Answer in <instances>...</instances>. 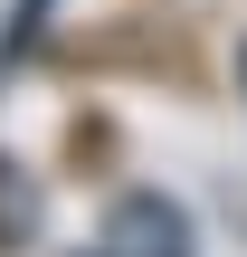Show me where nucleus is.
Returning <instances> with one entry per match:
<instances>
[{
  "label": "nucleus",
  "instance_id": "nucleus-2",
  "mask_svg": "<svg viewBox=\"0 0 247 257\" xmlns=\"http://www.w3.org/2000/svg\"><path fill=\"white\" fill-rule=\"evenodd\" d=\"M38 219H48V191H38V172L0 162V248H29V238H38Z\"/></svg>",
  "mask_w": 247,
  "mask_h": 257
},
{
  "label": "nucleus",
  "instance_id": "nucleus-1",
  "mask_svg": "<svg viewBox=\"0 0 247 257\" xmlns=\"http://www.w3.org/2000/svg\"><path fill=\"white\" fill-rule=\"evenodd\" d=\"M114 257H200V248L162 191H133V200H114Z\"/></svg>",
  "mask_w": 247,
  "mask_h": 257
}]
</instances>
